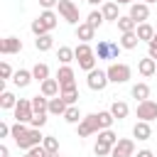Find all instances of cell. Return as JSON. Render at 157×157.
I'll list each match as a JSON object with an SVG mask.
<instances>
[{
	"mask_svg": "<svg viewBox=\"0 0 157 157\" xmlns=\"http://www.w3.org/2000/svg\"><path fill=\"white\" fill-rule=\"evenodd\" d=\"M32 108H34V113H49V98L47 96H32Z\"/></svg>",
	"mask_w": 157,
	"mask_h": 157,
	"instance_id": "30",
	"label": "cell"
},
{
	"mask_svg": "<svg viewBox=\"0 0 157 157\" xmlns=\"http://www.w3.org/2000/svg\"><path fill=\"white\" fill-rule=\"evenodd\" d=\"M86 83H88V88H91V91H103V88L110 83V78H108V71H101V69H93V71H88V76H86Z\"/></svg>",
	"mask_w": 157,
	"mask_h": 157,
	"instance_id": "5",
	"label": "cell"
},
{
	"mask_svg": "<svg viewBox=\"0 0 157 157\" xmlns=\"http://www.w3.org/2000/svg\"><path fill=\"white\" fill-rule=\"evenodd\" d=\"M22 157H37V155H34V152H32V150H27V152H25V155H22Z\"/></svg>",
	"mask_w": 157,
	"mask_h": 157,
	"instance_id": "48",
	"label": "cell"
},
{
	"mask_svg": "<svg viewBox=\"0 0 157 157\" xmlns=\"http://www.w3.org/2000/svg\"><path fill=\"white\" fill-rule=\"evenodd\" d=\"M42 145H44L47 152H59V137H54V135H44Z\"/></svg>",
	"mask_w": 157,
	"mask_h": 157,
	"instance_id": "39",
	"label": "cell"
},
{
	"mask_svg": "<svg viewBox=\"0 0 157 157\" xmlns=\"http://www.w3.org/2000/svg\"><path fill=\"white\" fill-rule=\"evenodd\" d=\"M130 17H132L137 25H140V22H147V20H150V5L142 2V0L132 2V5H130Z\"/></svg>",
	"mask_w": 157,
	"mask_h": 157,
	"instance_id": "11",
	"label": "cell"
},
{
	"mask_svg": "<svg viewBox=\"0 0 157 157\" xmlns=\"http://www.w3.org/2000/svg\"><path fill=\"white\" fill-rule=\"evenodd\" d=\"M137 42H140L137 32H123V34H120V42H118V44H120L123 49H135V47H137Z\"/></svg>",
	"mask_w": 157,
	"mask_h": 157,
	"instance_id": "25",
	"label": "cell"
},
{
	"mask_svg": "<svg viewBox=\"0 0 157 157\" xmlns=\"http://www.w3.org/2000/svg\"><path fill=\"white\" fill-rule=\"evenodd\" d=\"M47 157H61V155H59V152H49Z\"/></svg>",
	"mask_w": 157,
	"mask_h": 157,
	"instance_id": "50",
	"label": "cell"
},
{
	"mask_svg": "<svg viewBox=\"0 0 157 157\" xmlns=\"http://www.w3.org/2000/svg\"><path fill=\"white\" fill-rule=\"evenodd\" d=\"M47 115L49 113H34L32 120H29V128H44L47 125Z\"/></svg>",
	"mask_w": 157,
	"mask_h": 157,
	"instance_id": "40",
	"label": "cell"
},
{
	"mask_svg": "<svg viewBox=\"0 0 157 157\" xmlns=\"http://www.w3.org/2000/svg\"><path fill=\"white\" fill-rule=\"evenodd\" d=\"M105 71H108L110 83H128L130 76H132V69H130L128 64H123V61H110V66H108Z\"/></svg>",
	"mask_w": 157,
	"mask_h": 157,
	"instance_id": "2",
	"label": "cell"
},
{
	"mask_svg": "<svg viewBox=\"0 0 157 157\" xmlns=\"http://www.w3.org/2000/svg\"><path fill=\"white\" fill-rule=\"evenodd\" d=\"M98 140H101V142H108V145H115L120 137H118V135L108 128V130H98Z\"/></svg>",
	"mask_w": 157,
	"mask_h": 157,
	"instance_id": "38",
	"label": "cell"
},
{
	"mask_svg": "<svg viewBox=\"0 0 157 157\" xmlns=\"http://www.w3.org/2000/svg\"><path fill=\"white\" fill-rule=\"evenodd\" d=\"M135 113H137V118L140 120H155L157 118V101H152V98H147V101H140L137 103V108H135Z\"/></svg>",
	"mask_w": 157,
	"mask_h": 157,
	"instance_id": "9",
	"label": "cell"
},
{
	"mask_svg": "<svg viewBox=\"0 0 157 157\" xmlns=\"http://www.w3.org/2000/svg\"><path fill=\"white\" fill-rule=\"evenodd\" d=\"M155 37H157V34H155Z\"/></svg>",
	"mask_w": 157,
	"mask_h": 157,
	"instance_id": "52",
	"label": "cell"
},
{
	"mask_svg": "<svg viewBox=\"0 0 157 157\" xmlns=\"http://www.w3.org/2000/svg\"><path fill=\"white\" fill-rule=\"evenodd\" d=\"M59 96H61L69 105H76V101H78V88H76V86H64Z\"/></svg>",
	"mask_w": 157,
	"mask_h": 157,
	"instance_id": "28",
	"label": "cell"
},
{
	"mask_svg": "<svg viewBox=\"0 0 157 157\" xmlns=\"http://www.w3.org/2000/svg\"><path fill=\"white\" fill-rule=\"evenodd\" d=\"M118 5H132V2H137V0H115Z\"/></svg>",
	"mask_w": 157,
	"mask_h": 157,
	"instance_id": "47",
	"label": "cell"
},
{
	"mask_svg": "<svg viewBox=\"0 0 157 157\" xmlns=\"http://www.w3.org/2000/svg\"><path fill=\"white\" fill-rule=\"evenodd\" d=\"M27 132H29V123H17V120H15V125H12V132H10V137H12L15 142H17V140H22V137H25Z\"/></svg>",
	"mask_w": 157,
	"mask_h": 157,
	"instance_id": "34",
	"label": "cell"
},
{
	"mask_svg": "<svg viewBox=\"0 0 157 157\" xmlns=\"http://www.w3.org/2000/svg\"><path fill=\"white\" fill-rule=\"evenodd\" d=\"M32 76H34V81H44V78H49V66L44 64V61H39V64H34L32 66Z\"/></svg>",
	"mask_w": 157,
	"mask_h": 157,
	"instance_id": "31",
	"label": "cell"
},
{
	"mask_svg": "<svg viewBox=\"0 0 157 157\" xmlns=\"http://www.w3.org/2000/svg\"><path fill=\"white\" fill-rule=\"evenodd\" d=\"M110 113H113L115 120H125L128 113H130V105H128L125 101H113V103H110Z\"/></svg>",
	"mask_w": 157,
	"mask_h": 157,
	"instance_id": "23",
	"label": "cell"
},
{
	"mask_svg": "<svg viewBox=\"0 0 157 157\" xmlns=\"http://www.w3.org/2000/svg\"><path fill=\"white\" fill-rule=\"evenodd\" d=\"M74 78H76L74 69H71L69 64H61V66H59V71H56V81L61 83V88H64V86H76V83H74Z\"/></svg>",
	"mask_w": 157,
	"mask_h": 157,
	"instance_id": "14",
	"label": "cell"
},
{
	"mask_svg": "<svg viewBox=\"0 0 157 157\" xmlns=\"http://www.w3.org/2000/svg\"><path fill=\"white\" fill-rule=\"evenodd\" d=\"M132 137L140 140V142L150 140V137H152V128H150V123H147V120H137V123L132 125Z\"/></svg>",
	"mask_w": 157,
	"mask_h": 157,
	"instance_id": "15",
	"label": "cell"
},
{
	"mask_svg": "<svg viewBox=\"0 0 157 157\" xmlns=\"http://www.w3.org/2000/svg\"><path fill=\"white\" fill-rule=\"evenodd\" d=\"M56 59H59L61 64H71V61L76 59V54H74V49H71V47H59V52H56Z\"/></svg>",
	"mask_w": 157,
	"mask_h": 157,
	"instance_id": "35",
	"label": "cell"
},
{
	"mask_svg": "<svg viewBox=\"0 0 157 157\" xmlns=\"http://www.w3.org/2000/svg\"><path fill=\"white\" fill-rule=\"evenodd\" d=\"M93 34H96V27H91L88 22H78V25H76V39H81V42H91Z\"/></svg>",
	"mask_w": 157,
	"mask_h": 157,
	"instance_id": "20",
	"label": "cell"
},
{
	"mask_svg": "<svg viewBox=\"0 0 157 157\" xmlns=\"http://www.w3.org/2000/svg\"><path fill=\"white\" fill-rule=\"evenodd\" d=\"M74 54H76L78 69H83L86 74L96 69V61H98V56H96V49H93L88 42H78V44L74 47Z\"/></svg>",
	"mask_w": 157,
	"mask_h": 157,
	"instance_id": "1",
	"label": "cell"
},
{
	"mask_svg": "<svg viewBox=\"0 0 157 157\" xmlns=\"http://www.w3.org/2000/svg\"><path fill=\"white\" fill-rule=\"evenodd\" d=\"M137 71H140V76L150 78V76H155V74H157V61H155L152 56H145V59H140V61H137Z\"/></svg>",
	"mask_w": 157,
	"mask_h": 157,
	"instance_id": "17",
	"label": "cell"
},
{
	"mask_svg": "<svg viewBox=\"0 0 157 157\" xmlns=\"http://www.w3.org/2000/svg\"><path fill=\"white\" fill-rule=\"evenodd\" d=\"M86 22H88L91 27H96V29H98V27L105 22V17H103V12H101V10H91V12H88V17H86Z\"/></svg>",
	"mask_w": 157,
	"mask_h": 157,
	"instance_id": "36",
	"label": "cell"
},
{
	"mask_svg": "<svg viewBox=\"0 0 157 157\" xmlns=\"http://www.w3.org/2000/svg\"><path fill=\"white\" fill-rule=\"evenodd\" d=\"M113 152V145H108V142H101V140H96V145H93V155L96 157H108Z\"/></svg>",
	"mask_w": 157,
	"mask_h": 157,
	"instance_id": "37",
	"label": "cell"
},
{
	"mask_svg": "<svg viewBox=\"0 0 157 157\" xmlns=\"http://www.w3.org/2000/svg\"><path fill=\"white\" fill-rule=\"evenodd\" d=\"M12 76H15L12 66H10L7 61H0V81H5V78H12Z\"/></svg>",
	"mask_w": 157,
	"mask_h": 157,
	"instance_id": "41",
	"label": "cell"
},
{
	"mask_svg": "<svg viewBox=\"0 0 157 157\" xmlns=\"http://www.w3.org/2000/svg\"><path fill=\"white\" fill-rule=\"evenodd\" d=\"M32 81H34V76H32V71H27V69H17V71H15V76H12V83H15L17 88L29 86Z\"/></svg>",
	"mask_w": 157,
	"mask_h": 157,
	"instance_id": "19",
	"label": "cell"
},
{
	"mask_svg": "<svg viewBox=\"0 0 157 157\" xmlns=\"http://www.w3.org/2000/svg\"><path fill=\"white\" fill-rule=\"evenodd\" d=\"M101 12H103V17H105L108 22H118V17H120V12H118V2H115V0L103 2V5H101Z\"/></svg>",
	"mask_w": 157,
	"mask_h": 157,
	"instance_id": "18",
	"label": "cell"
},
{
	"mask_svg": "<svg viewBox=\"0 0 157 157\" xmlns=\"http://www.w3.org/2000/svg\"><path fill=\"white\" fill-rule=\"evenodd\" d=\"M22 52V39H17V37H5L2 42H0V54H20Z\"/></svg>",
	"mask_w": 157,
	"mask_h": 157,
	"instance_id": "12",
	"label": "cell"
},
{
	"mask_svg": "<svg viewBox=\"0 0 157 157\" xmlns=\"http://www.w3.org/2000/svg\"><path fill=\"white\" fill-rule=\"evenodd\" d=\"M42 140H44V135H42V130L39 128H29V132L22 137V140H17V147L20 150H32V147H37V145H42Z\"/></svg>",
	"mask_w": 157,
	"mask_h": 157,
	"instance_id": "8",
	"label": "cell"
},
{
	"mask_svg": "<svg viewBox=\"0 0 157 157\" xmlns=\"http://www.w3.org/2000/svg\"><path fill=\"white\" fill-rule=\"evenodd\" d=\"M120 44H115V42H108V39H101L98 44H96V56H98V61L103 59V61H113V59H118V54H120Z\"/></svg>",
	"mask_w": 157,
	"mask_h": 157,
	"instance_id": "3",
	"label": "cell"
},
{
	"mask_svg": "<svg viewBox=\"0 0 157 157\" xmlns=\"http://www.w3.org/2000/svg\"><path fill=\"white\" fill-rule=\"evenodd\" d=\"M17 101L20 98H15V93H10V91H2L0 93V108H5V110H15Z\"/></svg>",
	"mask_w": 157,
	"mask_h": 157,
	"instance_id": "29",
	"label": "cell"
},
{
	"mask_svg": "<svg viewBox=\"0 0 157 157\" xmlns=\"http://www.w3.org/2000/svg\"><path fill=\"white\" fill-rule=\"evenodd\" d=\"M56 10H59V17H61L64 22L78 25V5H76L74 0H59Z\"/></svg>",
	"mask_w": 157,
	"mask_h": 157,
	"instance_id": "4",
	"label": "cell"
},
{
	"mask_svg": "<svg viewBox=\"0 0 157 157\" xmlns=\"http://www.w3.org/2000/svg\"><path fill=\"white\" fill-rule=\"evenodd\" d=\"M110 157H135V140H130V137H120V140L113 145Z\"/></svg>",
	"mask_w": 157,
	"mask_h": 157,
	"instance_id": "10",
	"label": "cell"
},
{
	"mask_svg": "<svg viewBox=\"0 0 157 157\" xmlns=\"http://www.w3.org/2000/svg\"><path fill=\"white\" fill-rule=\"evenodd\" d=\"M115 25H118V32H120V34H123V32H135V29H137V22H135L130 15H120Z\"/></svg>",
	"mask_w": 157,
	"mask_h": 157,
	"instance_id": "24",
	"label": "cell"
},
{
	"mask_svg": "<svg viewBox=\"0 0 157 157\" xmlns=\"http://www.w3.org/2000/svg\"><path fill=\"white\" fill-rule=\"evenodd\" d=\"M86 2H91V5H101L103 0H86Z\"/></svg>",
	"mask_w": 157,
	"mask_h": 157,
	"instance_id": "49",
	"label": "cell"
},
{
	"mask_svg": "<svg viewBox=\"0 0 157 157\" xmlns=\"http://www.w3.org/2000/svg\"><path fill=\"white\" fill-rule=\"evenodd\" d=\"M135 32H137V37H140V42H147V44H150V42L155 39V34H157V32H155V27H152L150 22H140Z\"/></svg>",
	"mask_w": 157,
	"mask_h": 157,
	"instance_id": "21",
	"label": "cell"
},
{
	"mask_svg": "<svg viewBox=\"0 0 157 157\" xmlns=\"http://www.w3.org/2000/svg\"><path fill=\"white\" fill-rule=\"evenodd\" d=\"M37 20L44 25V29H47V32H52V29L59 25V15H56L54 10H42V12L37 15Z\"/></svg>",
	"mask_w": 157,
	"mask_h": 157,
	"instance_id": "16",
	"label": "cell"
},
{
	"mask_svg": "<svg viewBox=\"0 0 157 157\" xmlns=\"http://www.w3.org/2000/svg\"><path fill=\"white\" fill-rule=\"evenodd\" d=\"M98 130H101V125H98V118H96V113H91V115H83L81 118V123H78V137H88V135H98Z\"/></svg>",
	"mask_w": 157,
	"mask_h": 157,
	"instance_id": "7",
	"label": "cell"
},
{
	"mask_svg": "<svg viewBox=\"0 0 157 157\" xmlns=\"http://www.w3.org/2000/svg\"><path fill=\"white\" fill-rule=\"evenodd\" d=\"M135 157H155V155H152V150H137Z\"/></svg>",
	"mask_w": 157,
	"mask_h": 157,
	"instance_id": "45",
	"label": "cell"
},
{
	"mask_svg": "<svg viewBox=\"0 0 157 157\" xmlns=\"http://www.w3.org/2000/svg\"><path fill=\"white\" fill-rule=\"evenodd\" d=\"M74 2H76V0H74Z\"/></svg>",
	"mask_w": 157,
	"mask_h": 157,
	"instance_id": "53",
	"label": "cell"
},
{
	"mask_svg": "<svg viewBox=\"0 0 157 157\" xmlns=\"http://www.w3.org/2000/svg\"><path fill=\"white\" fill-rule=\"evenodd\" d=\"M52 47H54V37H52V32H49V34H42V37L34 39V49H37V52H49Z\"/></svg>",
	"mask_w": 157,
	"mask_h": 157,
	"instance_id": "27",
	"label": "cell"
},
{
	"mask_svg": "<svg viewBox=\"0 0 157 157\" xmlns=\"http://www.w3.org/2000/svg\"><path fill=\"white\" fill-rule=\"evenodd\" d=\"M10 132H12V125L0 123V137H10Z\"/></svg>",
	"mask_w": 157,
	"mask_h": 157,
	"instance_id": "43",
	"label": "cell"
},
{
	"mask_svg": "<svg viewBox=\"0 0 157 157\" xmlns=\"http://www.w3.org/2000/svg\"><path fill=\"white\" fill-rule=\"evenodd\" d=\"M39 5H42V10H52L59 5V0H39Z\"/></svg>",
	"mask_w": 157,
	"mask_h": 157,
	"instance_id": "44",
	"label": "cell"
},
{
	"mask_svg": "<svg viewBox=\"0 0 157 157\" xmlns=\"http://www.w3.org/2000/svg\"><path fill=\"white\" fill-rule=\"evenodd\" d=\"M147 56H152V59L157 61V37H155V39L147 44Z\"/></svg>",
	"mask_w": 157,
	"mask_h": 157,
	"instance_id": "42",
	"label": "cell"
},
{
	"mask_svg": "<svg viewBox=\"0 0 157 157\" xmlns=\"http://www.w3.org/2000/svg\"><path fill=\"white\" fill-rule=\"evenodd\" d=\"M142 2H147V5H152V2H157V0H142Z\"/></svg>",
	"mask_w": 157,
	"mask_h": 157,
	"instance_id": "51",
	"label": "cell"
},
{
	"mask_svg": "<svg viewBox=\"0 0 157 157\" xmlns=\"http://www.w3.org/2000/svg\"><path fill=\"white\" fill-rule=\"evenodd\" d=\"M32 115H34L32 98H20L17 105H15V120H17V123H29Z\"/></svg>",
	"mask_w": 157,
	"mask_h": 157,
	"instance_id": "6",
	"label": "cell"
},
{
	"mask_svg": "<svg viewBox=\"0 0 157 157\" xmlns=\"http://www.w3.org/2000/svg\"><path fill=\"white\" fill-rule=\"evenodd\" d=\"M61 118H64V120H66V123H71V125H78V123H81V118H83V115H81V113H78V105H69V108H66V113H64V115H61Z\"/></svg>",
	"mask_w": 157,
	"mask_h": 157,
	"instance_id": "32",
	"label": "cell"
},
{
	"mask_svg": "<svg viewBox=\"0 0 157 157\" xmlns=\"http://www.w3.org/2000/svg\"><path fill=\"white\" fill-rule=\"evenodd\" d=\"M39 93L47 96V98H54V96L61 93V83H59L56 78H44V81L39 83Z\"/></svg>",
	"mask_w": 157,
	"mask_h": 157,
	"instance_id": "13",
	"label": "cell"
},
{
	"mask_svg": "<svg viewBox=\"0 0 157 157\" xmlns=\"http://www.w3.org/2000/svg\"><path fill=\"white\" fill-rule=\"evenodd\" d=\"M0 157H10V150H7V145H0Z\"/></svg>",
	"mask_w": 157,
	"mask_h": 157,
	"instance_id": "46",
	"label": "cell"
},
{
	"mask_svg": "<svg viewBox=\"0 0 157 157\" xmlns=\"http://www.w3.org/2000/svg\"><path fill=\"white\" fill-rule=\"evenodd\" d=\"M96 118H98L101 130H108V128L115 123V118H113V113H110V110H98V113H96Z\"/></svg>",
	"mask_w": 157,
	"mask_h": 157,
	"instance_id": "33",
	"label": "cell"
},
{
	"mask_svg": "<svg viewBox=\"0 0 157 157\" xmlns=\"http://www.w3.org/2000/svg\"><path fill=\"white\" fill-rule=\"evenodd\" d=\"M130 93H132V98H137V103H140V101H147V98H150V86H147L145 81H140V83H135V86L130 88Z\"/></svg>",
	"mask_w": 157,
	"mask_h": 157,
	"instance_id": "26",
	"label": "cell"
},
{
	"mask_svg": "<svg viewBox=\"0 0 157 157\" xmlns=\"http://www.w3.org/2000/svg\"><path fill=\"white\" fill-rule=\"evenodd\" d=\"M66 108H69V103H66L61 96L49 98V115H64V113H66Z\"/></svg>",
	"mask_w": 157,
	"mask_h": 157,
	"instance_id": "22",
	"label": "cell"
}]
</instances>
